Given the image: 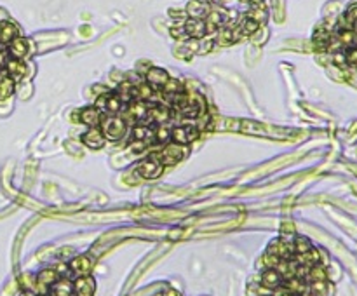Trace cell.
Wrapping results in <instances>:
<instances>
[{"instance_id":"6","label":"cell","mask_w":357,"mask_h":296,"mask_svg":"<svg viewBox=\"0 0 357 296\" xmlns=\"http://www.w3.org/2000/svg\"><path fill=\"white\" fill-rule=\"evenodd\" d=\"M96 291V281L91 275H80L73 281V295L75 296H93Z\"/></svg>"},{"instance_id":"28","label":"cell","mask_w":357,"mask_h":296,"mask_svg":"<svg viewBox=\"0 0 357 296\" xmlns=\"http://www.w3.org/2000/svg\"><path fill=\"white\" fill-rule=\"evenodd\" d=\"M258 28H260V23H256V21H254V19L247 18V16L242 19V23H240V25H239V32H240V35H254Z\"/></svg>"},{"instance_id":"25","label":"cell","mask_w":357,"mask_h":296,"mask_svg":"<svg viewBox=\"0 0 357 296\" xmlns=\"http://www.w3.org/2000/svg\"><path fill=\"white\" fill-rule=\"evenodd\" d=\"M14 87H16V82L9 75L2 77V79H0V101L9 100V98L14 94Z\"/></svg>"},{"instance_id":"43","label":"cell","mask_w":357,"mask_h":296,"mask_svg":"<svg viewBox=\"0 0 357 296\" xmlns=\"http://www.w3.org/2000/svg\"><path fill=\"white\" fill-rule=\"evenodd\" d=\"M298 296H314V295H312V293H307V291H305V293H301V295H298Z\"/></svg>"},{"instance_id":"18","label":"cell","mask_w":357,"mask_h":296,"mask_svg":"<svg viewBox=\"0 0 357 296\" xmlns=\"http://www.w3.org/2000/svg\"><path fill=\"white\" fill-rule=\"evenodd\" d=\"M261 286L267 289H279L282 286V277L275 268H267L261 274Z\"/></svg>"},{"instance_id":"7","label":"cell","mask_w":357,"mask_h":296,"mask_svg":"<svg viewBox=\"0 0 357 296\" xmlns=\"http://www.w3.org/2000/svg\"><path fill=\"white\" fill-rule=\"evenodd\" d=\"M183 30L190 39H197L200 40L206 35V23L204 19H197V18H186L183 21Z\"/></svg>"},{"instance_id":"33","label":"cell","mask_w":357,"mask_h":296,"mask_svg":"<svg viewBox=\"0 0 357 296\" xmlns=\"http://www.w3.org/2000/svg\"><path fill=\"white\" fill-rule=\"evenodd\" d=\"M240 127H242V131L249 132V134H256V136L265 134L263 127H261L260 124H256V122H242V124H240Z\"/></svg>"},{"instance_id":"38","label":"cell","mask_w":357,"mask_h":296,"mask_svg":"<svg viewBox=\"0 0 357 296\" xmlns=\"http://www.w3.org/2000/svg\"><path fill=\"white\" fill-rule=\"evenodd\" d=\"M333 63H335L336 66H342V68L347 66L349 63H347L345 53H340V51H338V53H335V56H333Z\"/></svg>"},{"instance_id":"40","label":"cell","mask_w":357,"mask_h":296,"mask_svg":"<svg viewBox=\"0 0 357 296\" xmlns=\"http://www.w3.org/2000/svg\"><path fill=\"white\" fill-rule=\"evenodd\" d=\"M274 296H298V295H293V293H290L286 288H282L281 291H277V295H274Z\"/></svg>"},{"instance_id":"31","label":"cell","mask_w":357,"mask_h":296,"mask_svg":"<svg viewBox=\"0 0 357 296\" xmlns=\"http://www.w3.org/2000/svg\"><path fill=\"white\" fill-rule=\"evenodd\" d=\"M150 134L152 132L147 125L139 124V125H134V127H132V138L134 139H141V141H145V139H147Z\"/></svg>"},{"instance_id":"13","label":"cell","mask_w":357,"mask_h":296,"mask_svg":"<svg viewBox=\"0 0 357 296\" xmlns=\"http://www.w3.org/2000/svg\"><path fill=\"white\" fill-rule=\"evenodd\" d=\"M51 296H73V282L68 277H60L49 288Z\"/></svg>"},{"instance_id":"15","label":"cell","mask_w":357,"mask_h":296,"mask_svg":"<svg viewBox=\"0 0 357 296\" xmlns=\"http://www.w3.org/2000/svg\"><path fill=\"white\" fill-rule=\"evenodd\" d=\"M185 11L190 18L204 19V16H207V12H209V5L206 4V0H190Z\"/></svg>"},{"instance_id":"11","label":"cell","mask_w":357,"mask_h":296,"mask_svg":"<svg viewBox=\"0 0 357 296\" xmlns=\"http://www.w3.org/2000/svg\"><path fill=\"white\" fill-rule=\"evenodd\" d=\"M7 53L11 58H14V59H23V58L28 54V40L25 39V37H16L14 40H11V42L7 44Z\"/></svg>"},{"instance_id":"19","label":"cell","mask_w":357,"mask_h":296,"mask_svg":"<svg viewBox=\"0 0 357 296\" xmlns=\"http://www.w3.org/2000/svg\"><path fill=\"white\" fill-rule=\"evenodd\" d=\"M127 114L131 115L136 120H143L147 118L148 115V103L147 101H139V100H132L127 105Z\"/></svg>"},{"instance_id":"21","label":"cell","mask_w":357,"mask_h":296,"mask_svg":"<svg viewBox=\"0 0 357 296\" xmlns=\"http://www.w3.org/2000/svg\"><path fill=\"white\" fill-rule=\"evenodd\" d=\"M171 117V112L168 108H164L162 105H157V107H148V115L147 118L154 124H164L166 120H169Z\"/></svg>"},{"instance_id":"20","label":"cell","mask_w":357,"mask_h":296,"mask_svg":"<svg viewBox=\"0 0 357 296\" xmlns=\"http://www.w3.org/2000/svg\"><path fill=\"white\" fill-rule=\"evenodd\" d=\"M240 32L239 28L232 30V28H222L218 30V35H216V44L218 46H230V44L237 42L240 39Z\"/></svg>"},{"instance_id":"10","label":"cell","mask_w":357,"mask_h":296,"mask_svg":"<svg viewBox=\"0 0 357 296\" xmlns=\"http://www.w3.org/2000/svg\"><path fill=\"white\" fill-rule=\"evenodd\" d=\"M168 79H169V73L166 70H162V68L152 66L150 70L145 73V80H147V84H150L154 89H162V86L168 82Z\"/></svg>"},{"instance_id":"41","label":"cell","mask_w":357,"mask_h":296,"mask_svg":"<svg viewBox=\"0 0 357 296\" xmlns=\"http://www.w3.org/2000/svg\"><path fill=\"white\" fill-rule=\"evenodd\" d=\"M162 296H181L176 289H168V291L162 293Z\"/></svg>"},{"instance_id":"8","label":"cell","mask_w":357,"mask_h":296,"mask_svg":"<svg viewBox=\"0 0 357 296\" xmlns=\"http://www.w3.org/2000/svg\"><path fill=\"white\" fill-rule=\"evenodd\" d=\"M68 267H70L71 274H75L77 277H80V275H89L91 270H93V260H91L87 254H80V256L73 258Z\"/></svg>"},{"instance_id":"9","label":"cell","mask_w":357,"mask_h":296,"mask_svg":"<svg viewBox=\"0 0 357 296\" xmlns=\"http://www.w3.org/2000/svg\"><path fill=\"white\" fill-rule=\"evenodd\" d=\"M82 143L86 146H89V148H93V150H100V148L105 146L107 139H105V136L100 127H91L89 131L82 136Z\"/></svg>"},{"instance_id":"27","label":"cell","mask_w":357,"mask_h":296,"mask_svg":"<svg viewBox=\"0 0 357 296\" xmlns=\"http://www.w3.org/2000/svg\"><path fill=\"white\" fill-rule=\"evenodd\" d=\"M120 112H122V101L119 100L117 94H107V107H105V114L119 115Z\"/></svg>"},{"instance_id":"32","label":"cell","mask_w":357,"mask_h":296,"mask_svg":"<svg viewBox=\"0 0 357 296\" xmlns=\"http://www.w3.org/2000/svg\"><path fill=\"white\" fill-rule=\"evenodd\" d=\"M328 282L326 281H315L310 282V293L314 296H324L326 295V289H328Z\"/></svg>"},{"instance_id":"12","label":"cell","mask_w":357,"mask_h":296,"mask_svg":"<svg viewBox=\"0 0 357 296\" xmlns=\"http://www.w3.org/2000/svg\"><path fill=\"white\" fill-rule=\"evenodd\" d=\"M58 279H60V275H58V272L54 270V268H44V270H40L39 274H37L35 284L39 286L44 293H47L49 288L58 281Z\"/></svg>"},{"instance_id":"24","label":"cell","mask_w":357,"mask_h":296,"mask_svg":"<svg viewBox=\"0 0 357 296\" xmlns=\"http://www.w3.org/2000/svg\"><path fill=\"white\" fill-rule=\"evenodd\" d=\"M282 286H284V288L288 289L290 293H293V295H301V293H305V289H307L305 281L300 277L286 279V281H282Z\"/></svg>"},{"instance_id":"23","label":"cell","mask_w":357,"mask_h":296,"mask_svg":"<svg viewBox=\"0 0 357 296\" xmlns=\"http://www.w3.org/2000/svg\"><path fill=\"white\" fill-rule=\"evenodd\" d=\"M162 91H164V94H168L169 98H178L181 96L185 89H183V84L179 82L178 79H171V77H169L168 82L162 86Z\"/></svg>"},{"instance_id":"14","label":"cell","mask_w":357,"mask_h":296,"mask_svg":"<svg viewBox=\"0 0 357 296\" xmlns=\"http://www.w3.org/2000/svg\"><path fill=\"white\" fill-rule=\"evenodd\" d=\"M5 71H7V75L11 77L12 80H19L25 77V63H23V59H14V58H9L7 61H5Z\"/></svg>"},{"instance_id":"4","label":"cell","mask_w":357,"mask_h":296,"mask_svg":"<svg viewBox=\"0 0 357 296\" xmlns=\"http://www.w3.org/2000/svg\"><path fill=\"white\" fill-rule=\"evenodd\" d=\"M268 254H274L279 260H291L295 256V249H293V240H288L284 237L281 239H275L268 244L267 247Z\"/></svg>"},{"instance_id":"2","label":"cell","mask_w":357,"mask_h":296,"mask_svg":"<svg viewBox=\"0 0 357 296\" xmlns=\"http://www.w3.org/2000/svg\"><path fill=\"white\" fill-rule=\"evenodd\" d=\"M186 155V145H178V143H168L164 145L159 154H155V157L159 159L162 166H175L181 161L183 157Z\"/></svg>"},{"instance_id":"39","label":"cell","mask_w":357,"mask_h":296,"mask_svg":"<svg viewBox=\"0 0 357 296\" xmlns=\"http://www.w3.org/2000/svg\"><path fill=\"white\" fill-rule=\"evenodd\" d=\"M169 16L175 19H181V21H185V19L188 18L186 11H176V9H169Z\"/></svg>"},{"instance_id":"42","label":"cell","mask_w":357,"mask_h":296,"mask_svg":"<svg viewBox=\"0 0 357 296\" xmlns=\"http://www.w3.org/2000/svg\"><path fill=\"white\" fill-rule=\"evenodd\" d=\"M19 296H39V295H37L35 291H32V289H25Z\"/></svg>"},{"instance_id":"35","label":"cell","mask_w":357,"mask_h":296,"mask_svg":"<svg viewBox=\"0 0 357 296\" xmlns=\"http://www.w3.org/2000/svg\"><path fill=\"white\" fill-rule=\"evenodd\" d=\"M131 150L136 154H141V152L147 150V143L141 141V139H134V141H131Z\"/></svg>"},{"instance_id":"3","label":"cell","mask_w":357,"mask_h":296,"mask_svg":"<svg viewBox=\"0 0 357 296\" xmlns=\"http://www.w3.org/2000/svg\"><path fill=\"white\" fill-rule=\"evenodd\" d=\"M164 171V166L159 162V159L155 155H152L150 159H145V161L139 162V166L136 168V175H139L145 179H155L162 175Z\"/></svg>"},{"instance_id":"36","label":"cell","mask_w":357,"mask_h":296,"mask_svg":"<svg viewBox=\"0 0 357 296\" xmlns=\"http://www.w3.org/2000/svg\"><path fill=\"white\" fill-rule=\"evenodd\" d=\"M185 129H186V139H188V143L195 141V139L199 138L200 129L197 127V125H193V127H185Z\"/></svg>"},{"instance_id":"37","label":"cell","mask_w":357,"mask_h":296,"mask_svg":"<svg viewBox=\"0 0 357 296\" xmlns=\"http://www.w3.org/2000/svg\"><path fill=\"white\" fill-rule=\"evenodd\" d=\"M171 35L175 37V39H178L179 42H186V40L190 39V37L186 35L185 30H183V28H173V30H171Z\"/></svg>"},{"instance_id":"29","label":"cell","mask_w":357,"mask_h":296,"mask_svg":"<svg viewBox=\"0 0 357 296\" xmlns=\"http://www.w3.org/2000/svg\"><path fill=\"white\" fill-rule=\"evenodd\" d=\"M293 249H295V254H303L307 253L308 249H312V244L307 237H295Z\"/></svg>"},{"instance_id":"1","label":"cell","mask_w":357,"mask_h":296,"mask_svg":"<svg viewBox=\"0 0 357 296\" xmlns=\"http://www.w3.org/2000/svg\"><path fill=\"white\" fill-rule=\"evenodd\" d=\"M100 129H101V132H103L105 139L119 141V139L125 134L127 124H125L124 118L119 117V115H105V117H101Z\"/></svg>"},{"instance_id":"30","label":"cell","mask_w":357,"mask_h":296,"mask_svg":"<svg viewBox=\"0 0 357 296\" xmlns=\"http://www.w3.org/2000/svg\"><path fill=\"white\" fill-rule=\"evenodd\" d=\"M171 139L178 145H188V139H186V129L185 127H175L171 129Z\"/></svg>"},{"instance_id":"17","label":"cell","mask_w":357,"mask_h":296,"mask_svg":"<svg viewBox=\"0 0 357 296\" xmlns=\"http://www.w3.org/2000/svg\"><path fill=\"white\" fill-rule=\"evenodd\" d=\"M19 35V30L14 23L2 21L0 23V46H7L11 40H14Z\"/></svg>"},{"instance_id":"34","label":"cell","mask_w":357,"mask_h":296,"mask_svg":"<svg viewBox=\"0 0 357 296\" xmlns=\"http://www.w3.org/2000/svg\"><path fill=\"white\" fill-rule=\"evenodd\" d=\"M154 138L157 139L159 143H166V141H169V139H171V131H169L168 127H164V125H161V127L155 129Z\"/></svg>"},{"instance_id":"44","label":"cell","mask_w":357,"mask_h":296,"mask_svg":"<svg viewBox=\"0 0 357 296\" xmlns=\"http://www.w3.org/2000/svg\"><path fill=\"white\" fill-rule=\"evenodd\" d=\"M240 2H249V0H240Z\"/></svg>"},{"instance_id":"22","label":"cell","mask_w":357,"mask_h":296,"mask_svg":"<svg viewBox=\"0 0 357 296\" xmlns=\"http://www.w3.org/2000/svg\"><path fill=\"white\" fill-rule=\"evenodd\" d=\"M154 87L150 84L143 82L138 84V86L132 87V100H139V101H150L152 96H154Z\"/></svg>"},{"instance_id":"5","label":"cell","mask_w":357,"mask_h":296,"mask_svg":"<svg viewBox=\"0 0 357 296\" xmlns=\"http://www.w3.org/2000/svg\"><path fill=\"white\" fill-rule=\"evenodd\" d=\"M227 14H229V12L222 7L213 9V11L207 12L206 19H204V23H206V33H216L218 32V30L227 23Z\"/></svg>"},{"instance_id":"16","label":"cell","mask_w":357,"mask_h":296,"mask_svg":"<svg viewBox=\"0 0 357 296\" xmlns=\"http://www.w3.org/2000/svg\"><path fill=\"white\" fill-rule=\"evenodd\" d=\"M80 122L87 127H98L101 122V112L96 107H87L80 112Z\"/></svg>"},{"instance_id":"26","label":"cell","mask_w":357,"mask_h":296,"mask_svg":"<svg viewBox=\"0 0 357 296\" xmlns=\"http://www.w3.org/2000/svg\"><path fill=\"white\" fill-rule=\"evenodd\" d=\"M307 279L308 282H315V281H326L328 279V272H326V268L322 267V265L315 263L312 265V267H308V272H307Z\"/></svg>"}]
</instances>
